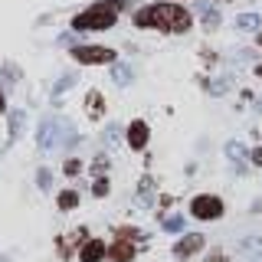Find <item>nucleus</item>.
<instances>
[{
    "mask_svg": "<svg viewBox=\"0 0 262 262\" xmlns=\"http://www.w3.org/2000/svg\"><path fill=\"white\" fill-rule=\"evenodd\" d=\"M138 27H158L164 33H184L190 27V13L177 4H158V7H144L138 13Z\"/></svg>",
    "mask_w": 262,
    "mask_h": 262,
    "instance_id": "f257e3e1",
    "label": "nucleus"
},
{
    "mask_svg": "<svg viewBox=\"0 0 262 262\" xmlns=\"http://www.w3.org/2000/svg\"><path fill=\"white\" fill-rule=\"evenodd\" d=\"M115 23V4H98L92 10H85L82 16H76L79 30H105Z\"/></svg>",
    "mask_w": 262,
    "mask_h": 262,
    "instance_id": "f03ea898",
    "label": "nucleus"
},
{
    "mask_svg": "<svg viewBox=\"0 0 262 262\" xmlns=\"http://www.w3.org/2000/svg\"><path fill=\"white\" fill-rule=\"evenodd\" d=\"M190 213L196 220H220L223 216V203H220L216 196H196L190 203Z\"/></svg>",
    "mask_w": 262,
    "mask_h": 262,
    "instance_id": "7ed1b4c3",
    "label": "nucleus"
},
{
    "mask_svg": "<svg viewBox=\"0 0 262 262\" xmlns=\"http://www.w3.org/2000/svg\"><path fill=\"white\" fill-rule=\"evenodd\" d=\"M76 59L95 66V62H112L115 53H112V49H102V46H79V49H76Z\"/></svg>",
    "mask_w": 262,
    "mask_h": 262,
    "instance_id": "20e7f679",
    "label": "nucleus"
},
{
    "mask_svg": "<svg viewBox=\"0 0 262 262\" xmlns=\"http://www.w3.org/2000/svg\"><path fill=\"white\" fill-rule=\"evenodd\" d=\"M128 144L131 147H144L147 144V125L144 121H135V125L128 128Z\"/></svg>",
    "mask_w": 262,
    "mask_h": 262,
    "instance_id": "39448f33",
    "label": "nucleus"
},
{
    "mask_svg": "<svg viewBox=\"0 0 262 262\" xmlns=\"http://www.w3.org/2000/svg\"><path fill=\"white\" fill-rule=\"evenodd\" d=\"M102 256H105V243H98V239H92L82 249V262H98Z\"/></svg>",
    "mask_w": 262,
    "mask_h": 262,
    "instance_id": "423d86ee",
    "label": "nucleus"
},
{
    "mask_svg": "<svg viewBox=\"0 0 262 262\" xmlns=\"http://www.w3.org/2000/svg\"><path fill=\"white\" fill-rule=\"evenodd\" d=\"M108 256L118 259V262H128L131 256H135V246H131V243H115L112 249H108Z\"/></svg>",
    "mask_w": 262,
    "mask_h": 262,
    "instance_id": "0eeeda50",
    "label": "nucleus"
},
{
    "mask_svg": "<svg viewBox=\"0 0 262 262\" xmlns=\"http://www.w3.org/2000/svg\"><path fill=\"white\" fill-rule=\"evenodd\" d=\"M200 246H203V236H187V239L177 246V256H193Z\"/></svg>",
    "mask_w": 262,
    "mask_h": 262,
    "instance_id": "6e6552de",
    "label": "nucleus"
},
{
    "mask_svg": "<svg viewBox=\"0 0 262 262\" xmlns=\"http://www.w3.org/2000/svg\"><path fill=\"white\" fill-rule=\"evenodd\" d=\"M76 200H79L76 193H72V190H66V193L59 196V207H62V210H69V207H76Z\"/></svg>",
    "mask_w": 262,
    "mask_h": 262,
    "instance_id": "1a4fd4ad",
    "label": "nucleus"
},
{
    "mask_svg": "<svg viewBox=\"0 0 262 262\" xmlns=\"http://www.w3.org/2000/svg\"><path fill=\"white\" fill-rule=\"evenodd\" d=\"M95 193L105 196V193H108V184H105V180H98V184H95Z\"/></svg>",
    "mask_w": 262,
    "mask_h": 262,
    "instance_id": "9d476101",
    "label": "nucleus"
},
{
    "mask_svg": "<svg viewBox=\"0 0 262 262\" xmlns=\"http://www.w3.org/2000/svg\"><path fill=\"white\" fill-rule=\"evenodd\" d=\"M252 161H256V164H262V151H256V154H252Z\"/></svg>",
    "mask_w": 262,
    "mask_h": 262,
    "instance_id": "9b49d317",
    "label": "nucleus"
},
{
    "mask_svg": "<svg viewBox=\"0 0 262 262\" xmlns=\"http://www.w3.org/2000/svg\"><path fill=\"white\" fill-rule=\"evenodd\" d=\"M0 115H4V95H0Z\"/></svg>",
    "mask_w": 262,
    "mask_h": 262,
    "instance_id": "f8f14e48",
    "label": "nucleus"
}]
</instances>
